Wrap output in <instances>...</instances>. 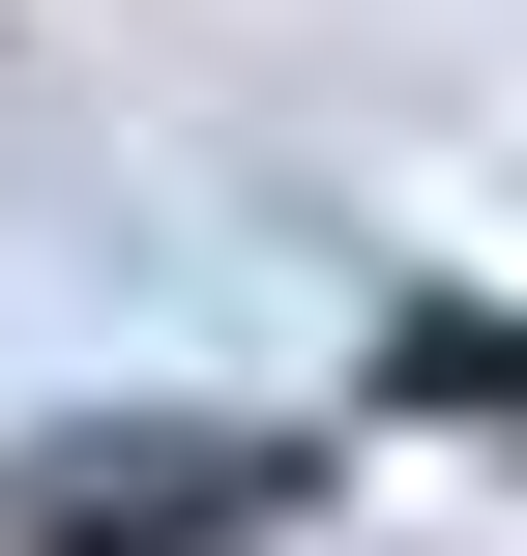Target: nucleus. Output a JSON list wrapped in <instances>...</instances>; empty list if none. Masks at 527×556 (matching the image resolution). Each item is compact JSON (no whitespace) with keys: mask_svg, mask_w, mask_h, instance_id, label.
I'll return each instance as SVG.
<instances>
[{"mask_svg":"<svg viewBox=\"0 0 527 556\" xmlns=\"http://www.w3.org/2000/svg\"><path fill=\"white\" fill-rule=\"evenodd\" d=\"M323 498L293 440H235V410H59V440H0V556H264Z\"/></svg>","mask_w":527,"mask_h":556,"instance_id":"1","label":"nucleus"}]
</instances>
